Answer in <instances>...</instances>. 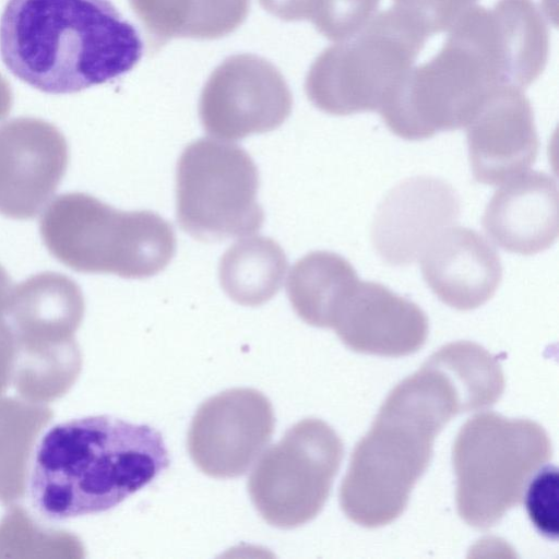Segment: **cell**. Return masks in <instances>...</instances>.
Segmentation results:
<instances>
[{"label": "cell", "instance_id": "6da1fadb", "mask_svg": "<svg viewBox=\"0 0 559 559\" xmlns=\"http://www.w3.org/2000/svg\"><path fill=\"white\" fill-rule=\"evenodd\" d=\"M503 390L501 366L483 346L459 341L440 347L389 393L355 445L340 489L345 515L368 528L396 520L438 433L453 417L492 406Z\"/></svg>", "mask_w": 559, "mask_h": 559}, {"label": "cell", "instance_id": "7a4b0ae2", "mask_svg": "<svg viewBox=\"0 0 559 559\" xmlns=\"http://www.w3.org/2000/svg\"><path fill=\"white\" fill-rule=\"evenodd\" d=\"M164 439L148 425L108 416L50 427L33 453L28 497L44 519L64 521L108 511L169 466Z\"/></svg>", "mask_w": 559, "mask_h": 559}, {"label": "cell", "instance_id": "3957f363", "mask_svg": "<svg viewBox=\"0 0 559 559\" xmlns=\"http://www.w3.org/2000/svg\"><path fill=\"white\" fill-rule=\"evenodd\" d=\"M138 29L110 0H9L0 56L22 82L73 94L114 81L142 57Z\"/></svg>", "mask_w": 559, "mask_h": 559}, {"label": "cell", "instance_id": "277c9868", "mask_svg": "<svg viewBox=\"0 0 559 559\" xmlns=\"http://www.w3.org/2000/svg\"><path fill=\"white\" fill-rule=\"evenodd\" d=\"M441 49L411 70L378 110L397 136L418 141L465 127L487 95L518 86V68L498 13L474 5Z\"/></svg>", "mask_w": 559, "mask_h": 559}, {"label": "cell", "instance_id": "5b68a950", "mask_svg": "<svg viewBox=\"0 0 559 559\" xmlns=\"http://www.w3.org/2000/svg\"><path fill=\"white\" fill-rule=\"evenodd\" d=\"M43 241L80 273L142 280L162 272L176 252L173 226L152 211H120L84 192L50 202L39 221Z\"/></svg>", "mask_w": 559, "mask_h": 559}, {"label": "cell", "instance_id": "8992f818", "mask_svg": "<svg viewBox=\"0 0 559 559\" xmlns=\"http://www.w3.org/2000/svg\"><path fill=\"white\" fill-rule=\"evenodd\" d=\"M550 457L551 443L539 424L493 412L474 415L452 450L459 515L474 528L492 527L522 502L528 483Z\"/></svg>", "mask_w": 559, "mask_h": 559}, {"label": "cell", "instance_id": "52a82bcc", "mask_svg": "<svg viewBox=\"0 0 559 559\" xmlns=\"http://www.w3.org/2000/svg\"><path fill=\"white\" fill-rule=\"evenodd\" d=\"M427 35L389 8L350 37L325 48L306 75L308 99L323 112L379 110L423 50Z\"/></svg>", "mask_w": 559, "mask_h": 559}, {"label": "cell", "instance_id": "ba28073f", "mask_svg": "<svg viewBox=\"0 0 559 559\" xmlns=\"http://www.w3.org/2000/svg\"><path fill=\"white\" fill-rule=\"evenodd\" d=\"M259 173L241 146L207 138L182 151L176 169V214L181 229L203 242L259 230Z\"/></svg>", "mask_w": 559, "mask_h": 559}, {"label": "cell", "instance_id": "9c48e42d", "mask_svg": "<svg viewBox=\"0 0 559 559\" xmlns=\"http://www.w3.org/2000/svg\"><path fill=\"white\" fill-rule=\"evenodd\" d=\"M343 454V442L330 425L318 418L296 423L264 452L248 479L261 518L285 530L314 519L329 498Z\"/></svg>", "mask_w": 559, "mask_h": 559}, {"label": "cell", "instance_id": "30bf717a", "mask_svg": "<svg viewBox=\"0 0 559 559\" xmlns=\"http://www.w3.org/2000/svg\"><path fill=\"white\" fill-rule=\"evenodd\" d=\"M293 96L281 71L252 55L227 57L209 76L199 102L203 129L236 141L277 129L290 115Z\"/></svg>", "mask_w": 559, "mask_h": 559}, {"label": "cell", "instance_id": "8fae6325", "mask_svg": "<svg viewBox=\"0 0 559 559\" xmlns=\"http://www.w3.org/2000/svg\"><path fill=\"white\" fill-rule=\"evenodd\" d=\"M275 417L260 391L235 388L211 396L197 409L188 432L194 465L213 478L247 473L270 442Z\"/></svg>", "mask_w": 559, "mask_h": 559}, {"label": "cell", "instance_id": "7c38bea8", "mask_svg": "<svg viewBox=\"0 0 559 559\" xmlns=\"http://www.w3.org/2000/svg\"><path fill=\"white\" fill-rule=\"evenodd\" d=\"M69 165V146L52 123L31 117L0 126V214L32 219L56 192Z\"/></svg>", "mask_w": 559, "mask_h": 559}, {"label": "cell", "instance_id": "4fadbf2b", "mask_svg": "<svg viewBox=\"0 0 559 559\" xmlns=\"http://www.w3.org/2000/svg\"><path fill=\"white\" fill-rule=\"evenodd\" d=\"M460 212L459 194L448 182L429 176L406 179L389 191L376 212L373 247L391 265L412 264Z\"/></svg>", "mask_w": 559, "mask_h": 559}, {"label": "cell", "instance_id": "5bb4252c", "mask_svg": "<svg viewBox=\"0 0 559 559\" xmlns=\"http://www.w3.org/2000/svg\"><path fill=\"white\" fill-rule=\"evenodd\" d=\"M473 176L501 185L536 160L539 140L534 112L521 88L499 86L483 100L465 126Z\"/></svg>", "mask_w": 559, "mask_h": 559}, {"label": "cell", "instance_id": "9a60e30c", "mask_svg": "<svg viewBox=\"0 0 559 559\" xmlns=\"http://www.w3.org/2000/svg\"><path fill=\"white\" fill-rule=\"evenodd\" d=\"M330 329L354 352L400 357L424 346L428 318L386 286L358 281L337 305Z\"/></svg>", "mask_w": 559, "mask_h": 559}, {"label": "cell", "instance_id": "2e32d148", "mask_svg": "<svg viewBox=\"0 0 559 559\" xmlns=\"http://www.w3.org/2000/svg\"><path fill=\"white\" fill-rule=\"evenodd\" d=\"M84 297L71 277L41 272L13 286L4 316L10 319L17 359L78 348L74 333L84 316Z\"/></svg>", "mask_w": 559, "mask_h": 559}, {"label": "cell", "instance_id": "e0dca14e", "mask_svg": "<svg viewBox=\"0 0 559 559\" xmlns=\"http://www.w3.org/2000/svg\"><path fill=\"white\" fill-rule=\"evenodd\" d=\"M421 273L443 304L467 311L495 295L502 280V265L484 236L471 228L451 226L424 251Z\"/></svg>", "mask_w": 559, "mask_h": 559}, {"label": "cell", "instance_id": "ac0fdd59", "mask_svg": "<svg viewBox=\"0 0 559 559\" xmlns=\"http://www.w3.org/2000/svg\"><path fill=\"white\" fill-rule=\"evenodd\" d=\"M483 226L502 249L531 255L558 237V188L544 171L525 170L503 182L488 202Z\"/></svg>", "mask_w": 559, "mask_h": 559}, {"label": "cell", "instance_id": "d6986e66", "mask_svg": "<svg viewBox=\"0 0 559 559\" xmlns=\"http://www.w3.org/2000/svg\"><path fill=\"white\" fill-rule=\"evenodd\" d=\"M158 50L174 38L217 39L235 32L247 19L250 0H129Z\"/></svg>", "mask_w": 559, "mask_h": 559}, {"label": "cell", "instance_id": "ffe728a7", "mask_svg": "<svg viewBox=\"0 0 559 559\" xmlns=\"http://www.w3.org/2000/svg\"><path fill=\"white\" fill-rule=\"evenodd\" d=\"M358 281L354 266L342 255L313 251L293 265L287 295L304 322L330 329L335 308Z\"/></svg>", "mask_w": 559, "mask_h": 559}, {"label": "cell", "instance_id": "44dd1931", "mask_svg": "<svg viewBox=\"0 0 559 559\" xmlns=\"http://www.w3.org/2000/svg\"><path fill=\"white\" fill-rule=\"evenodd\" d=\"M286 270L282 247L272 238L255 236L236 242L222 255L218 277L230 299L255 307L277 294Z\"/></svg>", "mask_w": 559, "mask_h": 559}, {"label": "cell", "instance_id": "7402d4cb", "mask_svg": "<svg viewBox=\"0 0 559 559\" xmlns=\"http://www.w3.org/2000/svg\"><path fill=\"white\" fill-rule=\"evenodd\" d=\"M380 0H318L310 22L330 40L354 35L376 13Z\"/></svg>", "mask_w": 559, "mask_h": 559}, {"label": "cell", "instance_id": "603a6c76", "mask_svg": "<svg viewBox=\"0 0 559 559\" xmlns=\"http://www.w3.org/2000/svg\"><path fill=\"white\" fill-rule=\"evenodd\" d=\"M393 8L413 21L426 35L450 31L477 0H392Z\"/></svg>", "mask_w": 559, "mask_h": 559}, {"label": "cell", "instance_id": "cb8c5ba5", "mask_svg": "<svg viewBox=\"0 0 559 559\" xmlns=\"http://www.w3.org/2000/svg\"><path fill=\"white\" fill-rule=\"evenodd\" d=\"M534 476L524 493L527 512L532 522L544 535L556 538L558 535L557 468L545 466Z\"/></svg>", "mask_w": 559, "mask_h": 559}, {"label": "cell", "instance_id": "d4e9b609", "mask_svg": "<svg viewBox=\"0 0 559 559\" xmlns=\"http://www.w3.org/2000/svg\"><path fill=\"white\" fill-rule=\"evenodd\" d=\"M318 0H259L270 14L286 21H310Z\"/></svg>", "mask_w": 559, "mask_h": 559}, {"label": "cell", "instance_id": "484cf974", "mask_svg": "<svg viewBox=\"0 0 559 559\" xmlns=\"http://www.w3.org/2000/svg\"><path fill=\"white\" fill-rule=\"evenodd\" d=\"M12 107V93L10 85L0 75V120L4 119Z\"/></svg>", "mask_w": 559, "mask_h": 559}]
</instances>
